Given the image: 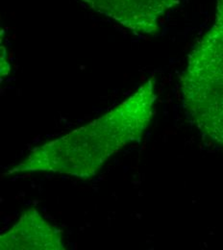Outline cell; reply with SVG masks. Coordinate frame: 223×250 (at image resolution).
<instances>
[{"label": "cell", "mask_w": 223, "mask_h": 250, "mask_svg": "<svg viewBox=\"0 0 223 250\" xmlns=\"http://www.w3.org/2000/svg\"><path fill=\"white\" fill-rule=\"evenodd\" d=\"M181 93L191 124L223 148V0H217L213 25L189 55Z\"/></svg>", "instance_id": "cell-2"}, {"label": "cell", "mask_w": 223, "mask_h": 250, "mask_svg": "<svg viewBox=\"0 0 223 250\" xmlns=\"http://www.w3.org/2000/svg\"><path fill=\"white\" fill-rule=\"evenodd\" d=\"M0 250H63L64 236L62 230L31 208L0 236Z\"/></svg>", "instance_id": "cell-4"}, {"label": "cell", "mask_w": 223, "mask_h": 250, "mask_svg": "<svg viewBox=\"0 0 223 250\" xmlns=\"http://www.w3.org/2000/svg\"><path fill=\"white\" fill-rule=\"evenodd\" d=\"M130 31L142 35L159 32L160 20L180 0H81Z\"/></svg>", "instance_id": "cell-3"}, {"label": "cell", "mask_w": 223, "mask_h": 250, "mask_svg": "<svg viewBox=\"0 0 223 250\" xmlns=\"http://www.w3.org/2000/svg\"><path fill=\"white\" fill-rule=\"evenodd\" d=\"M156 98L155 79L150 78L95 121L32 149L5 175L46 172L93 179L111 157L142 141L153 119Z\"/></svg>", "instance_id": "cell-1"}]
</instances>
